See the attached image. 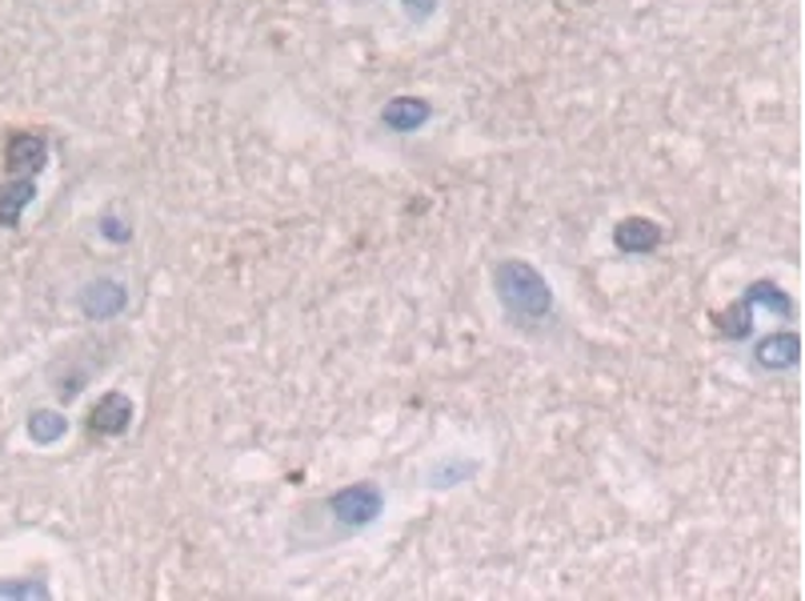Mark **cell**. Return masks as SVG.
<instances>
[{
  "label": "cell",
  "mask_w": 805,
  "mask_h": 601,
  "mask_svg": "<svg viewBox=\"0 0 805 601\" xmlns=\"http://www.w3.org/2000/svg\"><path fill=\"white\" fill-rule=\"evenodd\" d=\"M745 301L750 305H765V309H777L782 317L794 313V301L782 293V289L774 286V281H757V286H750V293H745Z\"/></svg>",
  "instance_id": "7c38bea8"
},
{
  "label": "cell",
  "mask_w": 805,
  "mask_h": 601,
  "mask_svg": "<svg viewBox=\"0 0 805 601\" xmlns=\"http://www.w3.org/2000/svg\"><path fill=\"white\" fill-rule=\"evenodd\" d=\"M433 9H437V0H405V12H409V21L413 24L430 21Z\"/></svg>",
  "instance_id": "9a60e30c"
},
{
  "label": "cell",
  "mask_w": 805,
  "mask_h": 601,
  "mask_svg": "<svg viewBox=\"0 0 805 601\" xmlns=\"http://www.w3.org/2000/svg\"><path fill=\"white\" fill-rule=\"evenodd\" d=\"M32 200H37V177L4 180V185H0V229H17Z\"/></svg>",
  "instance_id": "52a82bcc"
},
{
  "label": "cell",
  "mask_w": 805,
  "mask_h": 601,
  "mask_svg": "<svg viewBox=\"0 0 805 601\" xmlns=\"http://www.w3.org/2000/svg\"><path fill=\"white\" fill-rule=\"evenodd\" d=\"M101 232H105L109 241H128V237H133V229H128L121 217H113V213H109V217H101Z\"/></svg>",
  "instance_id": "5bb4252c"
},
{
  "label": "cell",
  "mask_w": 805,
  "mask_h": 601,
  "mask_svg": "<svg viewBox=\"0 0 805 601\" xmlns=\"http://www.w3.org/2000/svg\"><path fill=\"white\" fill-rule=\"evenodd\" d=\"M381 509H385V494H381L376 481H357V486L337 489V494L329 497V514H333L345 529L373 526L376 517H381Z\"/></svg>",
  "instance_id": "7a4b0ae2"
},
{
  "label": "cell",
  "mask_w": 805,
  "mask_h": 601,
  "mask_svg": "<svg viewBox=\"0 0 805 601\" xmlns=\"http://www.w3.org/2000/svg\"><path fill=\"white\" fill-rule=\"evenodd\" d=\"M69 433V417H61L56 410H37L29 417V437L37 445H56Z\"/></svg>",
  "instance_id": "30bf717a"
},
{
  "label": "cell",
  "mask_w": 805,
  "mask_h": 601,
  "mask_svg": "<svg viewBox=\"0 0 805 601\" xmlns=\"http://www.w3.org/2000/svg\"><path fill=\"white\" fill-rule=\"evenodd\" d=\"M493 289L502 297V305L509 317L517 321H545V317L554 313V289L537 273L529 261H502L493 269Z\"/></svg>",
  "instance_id": "6da1fadb"
},
{
  "label": "cell",
  "mask_w": 805,
  "mask_h": 601,
  "mask_svg": "<svg viewBox=\"0 0 805 601\" xmlns=\"http://www.w3.org/2000/svg\"><path fill=\"white\" fill-rule=\"evenodd\" d=\"M44 165H49V141L41 133H29V128H17L4 141V173L9 177H41Z\"/></svg>",
  "instance_id": "3957f363"
},
{
  "label": "cell",
  "mask_w": 805,
  "mask_h": 601,
  "mask_svg": "<svg viewBox=\"0 0 805 601\" xmlns=\"http://www.w3.org/2000/svg\"><path fill=\"white\" fill-rule=\"evenodd\" d=\"M797 361H802V341H797V333H774V338H765L762 345H757V365L762 370H794Z\"/></svg>",
  "instance_id": "9c48e42d"
},
{
  "label": "cell",
  "mask_w": 805,
  "mask_h": 601,
  "mask_svg": "<svg viewBox=\"0 0 805 601\" xmlns=\"http://www.w3.org/2000/svg\"><path fill=\"white\" fill-rule=\"evenodd\" d=\"M430 116H433L430 101H421V96H393V101L381 108V125L393 128V133H417Z\"/></svg>",
  "instance_id": "ba28073f"
},
{
  "label": "cell",
  "mask_w": 805,
  "mask_h": 601,
  "mask_svg": "<svg viewBox=\"0 0 805 601\" xmlns=\"http://www.w3.org/2000/svg\"><path fill=\"white\" fill-rule=\"evenodd\" d=\"M0 598H49V586L37 578L29 581H0Z\"/></svg>",
  "instance_id": "4fadbf2b"
},
{
  "label": "cell",
  "mask_w": 805,
  "mask_h": 601,
  "mask_svg": "<svg viewBox=\"0 0 805 601\" xmlns=\"http://www.w3.org/2000/svg\"><path fill=\"white\" fill-rule=\"evenodd\" d=\"M128 305V289L113 277H96L81 289V313L89 321H113L116 313H125Z\"/></svg>",
  "instance_id": "5b68a950"
},
{
  "label": "cell",
  "mask_w": 805,
  "mask_h": 601,
  "mask_svg": "<svg viewBox=\"0 0 805 601\" xmlns=\"http://www.w3.org/2000/svg\"><path fill=\"white\" fill-rule=\"evenodd\" d=\"M133 397L121 390H109L101 393V401H96L93 410H89V433L93 437H121V433L133 425Z\"/></svg>",
  "instance_id": "277c9868"
},
{
  "label": "cell",
  "mask_w": 805,
  "mask_h": 601,
  "mask_svg": "<svg viewBox=\"0 0 805 601\" xmlns=\"http://www.w3.org/2000/svg\"><path fill=\"white\" fill-rule=\"evenodd\" d=\"M713 321H718V329H722L725 338H750V329H753V305L742 297V301H733V305L725 309V313L713 317Z\"/></svg>",
  "instance_id": "8fae6325"
},
{
  "label": "cell",
  "mask_w": 805,
  "mask_h": 601,
  "mask_svg": "<svg viewBox=\"0 0 805 601\" xmlns=\"http://www.w3.org/2000/svg\"><path fill=\"white\" fill-rule=\"evenodd\" d=\"M661 241H665V229H661L658 221H649V217H626V221L613 229V245L629 257L653 253Z\"/></svg>",
  "instance_id": "8992f818"
}]
</instances>
